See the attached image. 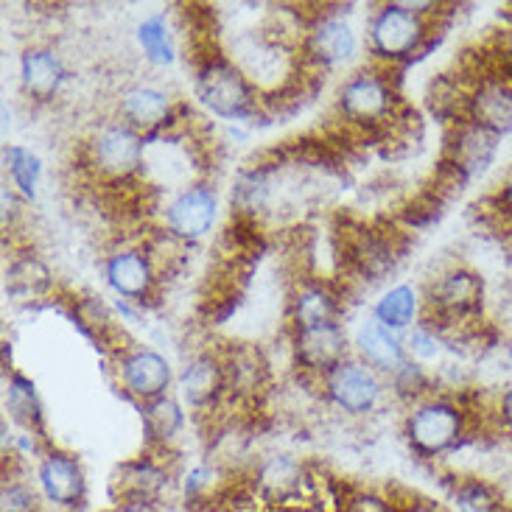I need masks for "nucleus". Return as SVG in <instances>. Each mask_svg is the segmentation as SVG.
<instances>
[{
  "label": "nucleus",
  "instance_id": "nucleus-1",
  "mask_svg": "<svg viewBox=\"0 0 512 512\" xmlns=\"http://www.w3.org/2000/svg\"><path fill=\"white\" fill-rule=\"evenodd\" d=\"M482 305L485 280L468 266H454L429 283L423 325H429L440 336L462 339L465 333L482 325Z\"/></svg>",
  "mask_w": 512,
  "mask_h": 512
},
{
  "label": "nucleus",
  "instance_id": "nucleus-2",
  "mask_svg": "<svg viewBox=\"0 0 512 512\" xmlns=\"http://www.w3.org/2000/svg\"><path fill=\"white\" fill-rule=\"evenodd\" d=\"M196 98L224 121H247L258 110V90L244 70L219 51L196 59Z\"/></svg>",
  "mask_w": 512,
  "mask_h": 512
},
{
  "label": "nucleus",
  "instance_id": "nucleus-3",
  "mask_svg": "<svg viewBox=\"0 0 512 512\" xmlns=\"http://www.w3.org/2000/svg\"><path fill=\"white\" fill-rule=\"evenodd\" d=\"M420 3H387L370 20V51L384 65L406 62L417 56L431 42V28L426 20V9H417Z\"/></svg>",
  "mask_w": 512,
  "mask_h": 512
},
{
  "label": "nucleus",
  "instance_id": "nucleus-4",
  "mask_svg": "<svg viewBox=\"0 0 512 512\" xmlns=\"http://www.w3.org/2000/svg\"><path fill=\"white\" fill-rule=\"evenodd\" d=\"M84 163L107 185L129 182L146 166V138L121 121L98 126L84 143Z\"/></svg>",
  "mask_w": 512,
  "mask_h": 512
},
{
  "label": "nucleus",
  "instance_id": "nucleus-5",
  "mask_svg": "<svg viewBox=\"0 0 512 512\" xmlns=\"http://www.w3.org/2000/svg\"><path fill=\"white\" fill-rule=\"evenodd\" d=\"M468 415L459 403L445 398H426L406 417L403 434L417 457L437 459L454 451L468 434Z\"/></svg>",
  "mask_w": 512,
  "mask_h": 512
},
{
  "label": "nucleus",
  "instance_id": "nucleus-6",
  "mask_svg": "<svg viewBox=\"0 0 512 512\" xmlns=\"http://www.w3.org/2000/svg\"><path fill=\"white\" fill-rule=\"evenodd\" d=\"M336 107L347 118L350 126H361V129H384L392 124L395 110H398V93L392 87L387 68H370L353 73L339 96H336Z\"/></svg>",
  "mask_w": 512,
  "mask_h": 512
},
{
  "label": "nucleus",
  "instance_id": "nucleus-7",
  "mask_svg": "<svg viewBox=\"0 0 512 512\" xmlns=\"http://www.w3.org/2000/svg\"><path fill=\"white\" fill-rule=\"evenodd\" d=\"M216 210H219L216 188L208 182H194V185H185L180 194L168 202L163 210V224L174 241L194 244L213 230Z\"/></svg>",
  "mask_w": 512,
  "mask_h": 512
},
{
  "label": "nucleus",
  "instance_id": "nucleus-8",
  "mask_svg": "<svg viewBox=\"0 0 512 512\" xmlns=\"http://www.w3.org/2000/svg\"><path fill=\"white\" fill-rule=\"evenodd\" d=\"M465 118L482 126L493 135L512 132V82L493 70L476 73L468 84V101H465Z\"/></svg>",
  "mask_w": 512,
  "mask_h": 512
},
{
  "label": "nucleus",
  "instance_id": "nucleus-9",
  "mask_svg": "<svg viewBox=\"0 0 512 512\" xmlns=\"http://www.w3.org/2000/svg\"><path fill=\"white\" fill-rule=\"evenodd\" d=\"M325 395L347 415H370L381 401V378L364 361H342L331 373L322 375Z\"/></svg>",
  "mask_w": 512,
  "mask_h": 512
},
{
  "label": "nucleus",
  "instance_id": "nucleus-10",
  "mask_svg": "<svg viewBox=\"0 0 512 512\" xmlns=\"http://www.w3.org/2000/svg\"><path fill=\"white\" fill-rule=\"evenodd\" d=\"M342 258L364 280H381L387 272L395 269V263L401 258L398 236L389 230H378V227L350 230V233H345Z\"/></svg>",
  "mask_w": 512,
  "mask_h": 512
},
{
  "label": "nucleus",
  "instance_id": "nucleus-11",
  "mask_svg": "<svg viewBox=\"0 0 512 512\" xmlns=\"http://www.w3.org/2000/svg\"><path fill=\"white\" fill-rule=\"evenodd\" d=\"M37 487H40L42 499L54 504L56 510H76L82 507L87 496V479H84L79 459L56 448L40 457Z\"/></svg>",
  "mask_w": 512,
  "mask_h": 512
},
{
  "label": "nucleus",
  "instance_id": "nucleus-12",
  "mask_svg": "<svg viewBox=\"0 0 512 512\" xmlns=\"http://www.w3.org/2000/svg\"><path fill=\"white\" fill-rule=\"evenodd\" d=\"M359 51L356 31L339 14H319L305 31V59L317 68L345 65Z\"/></svg>",
  "mask_w": 512,
  "mask_h": 512
},
{
  "label": "nucleus",
  "instance_id": "nucleus-13",
  "mask_svg": "<svg viewBox=\"0 0 512 512\" xmlns=\"http://www.w3.org/2000/svg\"><path fill=\"white\" fill-rule=\"evenodd\" d=\"M118 375L124 389L140 403H152L157 398H166L171 387V364L166 356L149 347H135L121 356L118 361Z\"/></svg>",
  "mask_w": 512,
  "mask_h": 512
},
{
  "label": "nucleus",
  "instance_id": "nucleus-14",
  "mask_svg": "<svg viewBox=\"0 0 512 512\" xmlns=\"http://www.w3.org/2000/svg\"><path fill=\"white\" fill-rule=\"evenodd\" d=\"M104 277L110 289L129 303H146L157 286L154 258L140 247H124V250L112 252L104 261Z\"/></svg>",
  "mask_w": 512,
  "mask_h": 512
},
{
  "label": "nucleus",
  "instance_id": "nucleus-15",
  "mask_svg": "<svg viewBox=\"0 0 512 512\" xmlns=\"http://www.w3.org/2000/svg\"><path fill=\"white\" fill-rule=\"evenodd\" d=\"M118 115L121 124L132 126L143 138H157L174 121V101L160 87L135 84L118 101Z\"/></svg>",
  "mask_w": 512,
  "mask_h": 512
},
{
  "label": "nucleus",
  "instance_id": "nucleus-16",
  "mask_svg": "<svg viewBox=\"0 0 512 512\" xmlns=\"http://www.w3.org/2000/svg\"><path fill=\"white\" fill-rule=\"evenodd\" d=\"M347 350H350V339L339 322L294 331V356L308 373L328 375L333 367L347 361Z\"/></svg>",
  "mask_w": 512,
  "mask_h": 512
},
{
  "label": "nucleus",
  "instance_id": "nucleus-17",
  "mask_svg": "<svg viewBox=\"0 0 512 512\" xmlns=\"http://www.w3.org/2000/svg\"><path fill=\"white\" fill-rule=\"evenodd\" d=\"M168 482H171V473H168L166 462L157 454H143L118 468L115 479H112V493L118 501L157 507L160 496L168 490Z\"/></svg>",
  "mask_w": 512,
  "mask_h": 512
},
{
  "label": "nucleus",
  "instance_id": "nucleus-18",
  "mask_svg": "<svg viewBox=\"0 0 512 512\" xmlns=\"http://www.w3.org/2000/svg\"><path fill=\"white\" fill-rule=\"evenodd\" d=\"M499 135L487 132L482 126H476L468 118H462L457 124H451V135L445 143V163H451L459 168L468 180H473L476 174H482L499 149Z\"/></svg>",
  "mask_w": 512,
  "mask_h": 512
},
{
  "label": "nucleus",
  "instance_id": "nucleus-19",
  "mask_svg": "<svg viewBox=\"0 0 512 512\" xmlns=\"http://www.w3.org/2000/svg\"><path fill=\"white\" fill-rule=\"evenodd\" d=\"M227 392V373L222 356L216 353H196L180 373V395L196 412L216 406Z\"/></svg>",
  "mask_w": 512,
  "mask_h": 512
},
{
  "label": "nucleus",
  "instance_id": "nucleus-20",
  "mask_svg": "<svg viewBox=\"0 0 512 512\" xmlns=\"http://www.w3.org/2000/svg\"><path fill=\"white\" fill-rule=\"evenodd\" d=\"M305 485H308V473H305L303 462L286 457V454L269 457L255 471V490H258V496L272 501L277 507L300 504Z\"/></svg>",
  "mask_w": 512,
  "mask_h": 512
},
{
  "label": "nucleus",
  "instance_id": "nucleus-21",
  "mask_svg": "<svg viewBox=\"0 0 512 512\" xmlns=\"http://www.w3.org/2000/svg\"><path fill=\"white\" fill-rule=\"evenodd\" d=\"M353 347L359 353V361H364L375 373H395L403 361L409 359L403 339L395 331H389L387 325H381L378 319L361 322L359 331L353 336Z\"/></svg>",
  "mask_w": 512,
  "mask_h": 512
},
{
  "label": "nucleus",
  "instance_id": "nucleus-22",
  "mask_svg": "<svg viewBox=\"0 0 512 512\" xmlns=\"http://www.w3.org/2000/svg\"><path fill=\"white\" fill-rule=\"evenodd\" d=\"M20 82L28 96L45 104V101H54L62 84L68 82V68L62 56L51 48H28L26 54L20 56Z\"/></svg>",
  "mask_w": 512,
  "mask_h": 512
},
{
  "label": "nucleus",
  "instance_id": "nucleus-23",
  "mask_svg": "<svg viewBox=\"0 0 512 512\" xmlns=\"http://www.w3.org/2000/svg\"><path fill=\"white\" fill-rule=\"evenodd\" d=\"M339 314H342L339 294L328 283H319V280L303 283L294 294V300H291V325H294V331L339 322Z\"/></svg>",
  "mask_w": 512,
  "mask_h": 512
},
{
  "label": "nucleus",
  "instance_id": "nucleus-24",
  "mask_svg": "<svg viewBox=\"0 0 512 512\" xmlns=\"http://www.w3.org/2000/svg\"><path fill=\"white\" fill-rule=\"evenodd\" d=\"M448 496L457 512H510L499 490L479 476H454Z\"/></svg>",
  "mask_w": 512,
  "mask_h": 512
},
{
  "label": "nucleus",
  "instance_id": "nucleus-25",
  "mask_svg": "<svg viewBox=\"0 0 512 512\" xmlns=\"http://www.w3.org/2000/svg\"><path fill=\"white\" fill-rule=\"evenodd\" d=\"M185 426L182 406L174 398H157L152 403H143V429L149 434V443L163 451Z\"/></svg>",
  "mask_w": 512,
  "mask_h": 512
},
{
  "label": "nucleus",
  "instance_id": "nucleus-26",
  "mask_svg": "<svg viewBox=\"0 0 512 512\" xmlns=\"http://www.w3.org/2000/svg\"><path fill=\"white\" fill-rule=\"evenodd\" d=\"M417 311H420V300H417V291L412 286H392V289L375 303L373 317L387 325L389 331H406V328H415Z\"/></svg>",
  "mask_w": 512,
  "mask_h": 512
},
{
  "label": "nucleus",
  "instance_id": "nucleus-27",
  "mask_svg": "<svg viewBox=\"0 0 512 512\" xmlns=\"http://www.w3.org/2000/svg\"><path fill=\"white\" fill-rule=\"evenodd\" d=\"M3 163H6V171H9V180H12L14 188L26 199H34L42 177L40 157L31 149H23V146H6L3 149Z\"/></svg>",
  "mask_w": 512,
  "mask_h": 512
},
{
  "label": "nucleus",
  "instance_id": "nucleus-28",
  "mask_svg": "<svg viewBox=\"0 0 512 512\" xmlns=\"http://www.w3.org/2000/svg\"><path fill=\"white\" fill-rule=\"evenodd\" d=\"M138 42L143 48L146 59L152 65H160L166 68L177 59V51H174V40H171V31L166 26V17L163 14H152L146 17L143 23L138 26Z\"/></svg>",
  "mask_w": 512,
  "mask_h": 512
},
{
  "label": "nucleus",
  "instance_id": "nucleus-29",
  "mask_svg": "<svg viewBox=\"0 0 512 512\" xmlns=\"http://www.w3.org/2000/svg\"><path fill=\"white\" fill-rule=\"evenodd\" d=\"M6 406H9L14 420H20L26 429L40 431L42 409L40 401H37V392H34V384L28 381L26 375L12 373V378H9V392H6Z\"/></svg>",
  "mask_w": 512,
  "mask_h": 512
},
{
  "label": "nucleus",
  "instance_id": "nucleus-30",
  "mask_svg": "<svg viewBox=\"0 0 512 512\" xmlns=\"http://www.w3.org/2000/svg\"><path fill=\"white\" fill-rule=\"evenodd\" d=\"M6 286L12 294H40L51 286V272L37 258H20L9 266Z\"/></svg>",
  "mask_w": 512,
  "mask_h": 512
},
{
  "label": "nucleus",
  "instance_id": "nucleus-31",
  "mask_svg": "<svg viewBox=\"0 0 512 512\" xmlns=\"http://www.w3.org/2000/svg\"><path fill=\"white\" fill-rule=\"evenodd\" d=\"M392 387H395V395L403 398V401H420L426 398L431 389V375L426 373V367L415 359H406L392 373Z\"/></svg>",
  "mask_w": 512,
  "mask_h": 512
},
{
  "label": "nucleus",
  "instance_id": "nucleus-32",
  "mask_svg": "<svg viewBox=\"0 0 512 512\" xmlns=\"http://www.w3.org/2000/svg\"><path fill=\"white\" fill-rule=\"evenodd\" d=\"M448 205L443 196H437L431 188L426 191H420V194L403 208L401 219L406 224H412V227H429L434 224L440 216H443V208Z\"/></svg>",
  "mask_w": 512,
  "mask_h": 512
},
{
  "label": "nucleus",
  "instance_id": "nucleus-33",
  "mask_svg": "<svg viewBox=\"0 0 512 512\" xmlns=\"http://www.w3.org/2000/svg\"><path fill=\"white\" fill-rule=\"evenodd\" d=\"M0 512H40V496L20 479H6L0 490Z\"/></svg>",
  "mask_w": 512,
  "mask_h": 512
},
{
  "label": "nucleus",
  "instance_id": "nucleus-34",
  "mask_svg": "<svg viewBox=\"0 0 512 512\" xmlns=\"http://www.w3.org/2000/svg\"><path fill=\"white\" fill-rule=\"evenodd\" d=\"M403 345H406L409 359H412V356H415V361L434 359V356L440 353V333L431 331L429 325H423V322H417L415 328L406 333Z\"/></svg>",
  "mask_w": 512,
  "mask_h": 512
},
{
  "label": "nucleus",
  "instance_id": "nucleus-35",
  "mask_svg": "<svg viewBox=\"0 0 512 512\" xmlns=\"http://www.w3.org/2000/svg\"><path fill=\"white\" fill-rule=\"evenodd\" d=\"M213 487H216V471L210 465H196L194 471H188L185 482H182L185 504H199V501L210 499Z\"/></svg>",
  "mask_w": 512,
  "mask_h": 512
},
{
  "label": "nucleus",
  "instance_id": "nucleus-36",
  "mask_svg": "<svg viewBox=\"0 0 512 512\" xmlns=\"http://www.w3.org/2000/svg\"><path fill=\"white\" fill-rule=\"evenodd\" d=\"M487 222L501 227L504 233H512V171L507 174V180L499 185V191L490 196Z\"/></svg>",
  "mask_w": 512,
  "mask_h": 512
},
{
  "label": "nucleus",
  "instance_id": "nucleus-37",
  "mask_svg": "<svg viewBox=\"0 0 512 512\" xmlns=\"http://www.w3.org/2000/svg\"><path fill=\"white\" fill-rule=\"evenodd\" d=\"M339 512H395V504L375 496V493H356L342 501Z\"/></svg>",
  "mask_w": 512,
  "mask_h": 512
},
{
  "label": "nucleus",
  "instance_id": "nucleus-38",
  "mask_svg": "<svg viewBox=\"0 0 512 512\" xmlns=\"http://www.w3.org/2000/svg\"><path fill=\"white\" fill-rule=\"evenodd\" d=\"M395 512H448L431 499H409L406 504H395Z\"/></svg>",
  "mask_w": 512,
  "mask_h": 512
},
{
  "label": "nucleus",
  "instance_id": "nucleus-39",
  "mask_svg": "<svg viewBox=\"0 0 512 512\" xmlns=\"http://www.w3.org/2000/svg\"><path fill=\"white\" fill-rule=\"evenodd\" d=\"M499 423L507 431H512V387L501 395L499 401Z\"/></svg>",
  "mask_w": 512,
  "mask_h": 512
},
{
  "label": "nucleus",
  "instance_id": "nucleus-40",
  "mask_svg": "<svg viewBox=\"0 0 512 512\" xmlns=\"http://www.w3.org/2000/svg\"><path fill=\"white\" fill-rule=\"evenodd\" d=\"M107 512H157L152 504H135V501H115V507Z\"/></svg>",
  "mask_w": 512,
  "mask_h": 512
},
{
  "label": "nucleus",
  "instance_id": "nucleus-41",
  "mask_svg": "<svg viewBox=\"0 0 512 512\" xmlns=\"http://www.w3.org/2000/svg\"><path fill=\"white\" fill-rule=\"evenodd\" d=\"M277 512H331L328 507H322L317 501H300V504H289V507H280Z\"/></svg>",
  "mask_w": 512,
  "mask_h": 512
},
{
  "label": "nucleus",
  "instance_id": "nucleus-42",
  "mask_svg": "<svg viewBox=\"0 0 512 512\" xmlns=\"http://www.w3.org/2000/svg\"><path fill=\"white\" fill-rule=\"evenodd\" d=\"M507 367H510V370H512V342H510V345H507Z\"/></svg>",
  "mask_w": 512,
  "mask_h": 512
}]
</instances>
